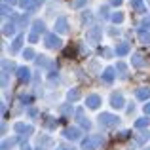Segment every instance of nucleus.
Instances as JSON below:
<instances>
[{"label":"nucleus","mask_w":150,"mask_h":150,"mask_svg":"<svg viewBox=\"0 0 150 150\" xmlns=\"http://www.w3.org/2000/svg\"><path fill=\"white\" fill-rule=\"evenodd\" d=\"M99 124L105 125V127H112V125L118 124V118L112 116V114H108V112H105V114H101V116H99Z\"/></svg>","instance_id":"nucleus-1"},{"label":"nucleus","mask_w":150,"mask_h":150,"mask_svg":"<svg viewBox=\"0 0 150 150\" xmlns=\"http://www.w3.org/2000/svg\"><path fill=\"white\" fill-rule=\"evenodd\" d=\"M99 143H101L99 137H86L84 143H82V148L84 150H95L97 146H99Z\"/></svg>","instance_id":"nucleus-2"},{"label":"nucleus","mask_w":150,"mask_h":150,"mask_svg":"<svg viewBox=\"0 0 150 150\" xmlns=\"http://www.w3.org/2000/svg\"><path fill=\"white\" fill-rule=\"evenodd\" d=\"M86 38H88L89 42H93V44H97V42L101 40V29H99V27H93V29H89L88 33H86Z\"/></svg>","instance_id":"nucleus-3"},{"label":"nucleus","mask_w":150,"mask_h":150,"mask_svg":"<svg viewBox=\"0 0 150 150\" xmlns=\"http://www.w3.org/2000/svg\"><path fill=\"white\" fill-rule=\"evenodd\" d=\"M46 46L51 50H57V48H61V40L55 34H46Z\"/></svg>","instance_id":"nucleus-4"},{"label":"nucleus","mask_w":150,"mask_h":150,"mask_svg":"<svg viewBox=\"0 0 150 150\" xmlns=\"http://www.w3.org/2000/svg\"><path fill=\"white\" fill-rule=\"evenodd\" d=\"M124 97H122V93H114L112 97H110V105H112V108H124Z\"/></svg>","instance_id":"nucleus-5"},{"label":"nucleus","mask_w":150,"mask_h":150,"mask_svg":"<svg viewBox=\"0 0 150 150\" xmlns=\"http://www.w3.org/2000/svg\"><path fill=\"white\" fill-rule=\"evenodd\" d=\"M86 105L89 106V108H99V105H101V97L99 95H88V99H86Z\"/></svg>","instance_id":"nucleus-6"},{"label":"nucleus","mask_w":150,"mask_h":150,"mask_svg":"<svg viewBox=\"0 0 150 150\" xmlns=\"http://www.w3.org/2000/svg\"><path fill=\"white\" fill-rule=\"evenodd\" d=\"M65 137H67V139H70V141L80 139V129H78V127H69V129H65Z\"/></svg>","instance_id":"nucleus-7"},{"label":"nucleus","mask_w":150,"mask_h":150,"mask_svg":"<svg viewBox=\"0 0 150 150\" xmlns=\"http://www.w3.org/2000/svg\"><path fill=\"white\" fill-rule=\"evenodd\" d=\"M55 30H57V33H67V30H69V27H67V17H59L57 19Z\"/></svg>","instance_id":"nucleus-8"},{"label":"nucleus","mask_w":150,"mask_h":150,"mask_svg":"<svg viewBox=\"0 0 150 150\" xmlns=\"http://www.w3.org/2000/svg\"><path fill=\"white\" fill-rule=\"evenodd\" d=\"M17 76L21 82H29L30 80V70L25 69V67H21V69H17Z\"/></svg>","instance_id":"nucleus-9"},{"label":"nucleus","mask_w":150,"mask_h":150,"mask_svg":"<svg viewBox=\"0 0 150 150\" xmlns=\"http://www.w3.org/2000/svg\"><path fill=\"white\" fill-rule=\"evenodd\" d=\"M76 114H78V120H80V125H82V127H84V129H89V127H91L89 120H86V118H84V110L78 108V110H76Z\"/></svg>","instance_id":"nucleus-10"},{"label":"nucleus","mask_w":150,"mask_h":150,"mask_svg":"<svg viewBox=\"0 0 150 150\" xmlns=\"http://www.w3.org/2000/svg\"><path fill=\"white\" fill-rule=\"evenodd\" d=\"M13 129H15V131H21V133H25V135L33 133V127H30V125H25V124H21V122H17V124L13 125Z\"/></svg>","instance_id":"nucleus-11"},{"label":"nucleus","mask_w":150,"mask_h":150,"mask_svg":"<svg viewBox=\"0 0 150 150\" xmlns=\"http://www.w3.org/2000/svg\"><path fill=\"white\" fill-rule=\"evenodd\" d=\"M148 97H150V89H148V88H141V89H137V99L146 101Z\"/></svg>","instance_id":"nucleus-12"},{"label":"nucleus","mask_w":150,"mask_h":150,"mask_svg":"<svg viewBox=\"0 0 150 150\" xmlns=\"http://www.w3.org/2000/svg\"><path fill=\"white\" fill-rule=\"evenodd\" d=\"M129 51V44L127 42H122V44L116 46V55H125Z\"/></svg>","instance_id":"nucleus-13"},{"label":"nucleus","mask_w":150,"mask_h":150,"mask_svg":"<svg viewBox=\"0 0 150 150\" xmlns=\"http://www.w3.org/2000/svg\"><path fill=\"white\" fill-rule=\"evenodd\" d=\"M103 80H105L106 84H110V82L114 80V69H105V72H103Z\"/></svg>","instance_id":"nucleus-14"},{"label":"nucleus","mask_w":150,"mask_h":150,"mask_svg":"<svg viewBox=\"0 0 150 150\" xmlns=\"http://www.w3.org/2000/svg\"><path fill=\"white\" fill-rule=\"evenodd\" d=\"M131 6L135 8L139 13H144L146 11V8H144V4H143V0H131Z\"/></svg>","instance_id":"nucleus-15"},{"label":"nucleus","mask_w":150,"mask_h":150,"mask_svg":"<svg viewBox=\"0 0 150 150\" xmlns=\"http://www.w3.org/2000/svg\"><path fill=\"white\" fill-rule=\"evenodd\" d=\"M2 33H4V36H11V34L15 33V25L13 23H6L4 29H2Z\"/></svg>","instance_id":"nucleus-16"},{"label":"nucleus","mask_w":150,"mask_h":150,"mask_svg":"<svg viewBox=\"0 0 150 150\" xmlns=\"http://www.w3.org/2000/svg\"><path fill=\"white\" fill-rule=\"evenodd\" d=\"M21 44H23V36H17V38H15V40H13V44H11V53H17V51H19V48H21Z\"/></svg>","instance_id":"nucleus-17"},{"label":"nucleus","mask_w":150,"mask_h":150,"mask_svg":"<svg viewBox=\"0 0 150 150\" xmlns=\"http://www.w3.org/2000/svg\"><path fill=\"white\" fill-rule=\"evenodd\" d=\"M139 40L144 42V44H150V33H146V30H139Z\"/></svg>","instance_id":"nucleus-18"},{"label":"nucleus","mask_w":150,"mask_h":150,"mask_svg":"<svg viewBox=\"0 0 150 150\" xmlns=\"http://www.w3.org/2000/svg\"><path fill=\"white\" fill-rule=\"evenodd\" d=\"M67 99L69 101H78L80 99V91H78V89H70V91L67 93Z\"/></svg>","instance_id":"nucleus-19"},{"label":"nucleus","mask_w":150,"mask_h":150,"mask_svg":"<svg viewBox=\"0 0 150 150\" xmlns=\"http://www.w3.org/2000/svg\"><path fill=\"white\" fill-rule=\"evenodd\" d=\"M148 124H150L148 118H139V120L135 122V127H137V129H141V127H146Z\"/></svg>","instance_id":"nucleus-20"},{"label":"nucleus","mask_w":150,"mask_h":150,"mask_svg":"<svg viewBox=\"0 0 150 150\" xmlns=\"http://www.w3.org/2000/svg\"><path fill=\"white\" fill-rule=\"evenodd\" d=\"M33 33H44V23L42 21H34V27H33Z\"/></svg>","instance_id":"nucleus-21"},{"label":"nucleus","mask_w":150,"mask_h":150,"mask_svg":"<svg viewBox=\"0 0 150 150\" xmlns=\"http://www.w3.org/2000/svg\"><path fill=\"white\" fill-rule=\"evenodd\" d=\"M133 65H135V67H143V55H141V53L133 55Z\"/></svg>","instance_id":"nucleus-22"},{"label":"nucleus","mask_w":150,"mask_h":150,"mask_svg":"<svg viewBox=\"0 0 150 150\" xmlns=\"http://www.w3.org/2000/svg\"><path fill=\"white\" fill-rule=\"evenodd\" d=\"M23 57H25V59H34V50L33 48L23 50Z\"/></svg>","instance_id":"nucleus-23"},{"label":"nucleus","mask_w":150,"mask_h":150,"mask_svg":"<svg viewBox=\"0 0 150 150\" xmlns=\"http://www.w3.org/2000/svg\"><path fill=\"white\" fill-rule=\"evenodd\" d=\"M112 21L114 23H122L124 21V13H122V11H116V13L112 15Z\"/></svg>","instance_id":"nucleus-24"},{"label":"nucleus","mask_w":150,"mask_h":150,"mask_svg":"<svg viewBox=\"0 0 150 150\" xmlns=\"http://www.w3.org/2000/svg\"><path fill=\"white\" fill-rule=\"evenodd\" d=\"M15 143H17V139H10V141H4V144H2V150H8L10 146H13Z\"/></svg>","instance_id":"nucleus-25"},{"label":"nucleus","mask_w":150,"mask_h":150,"mask_svg":"<svg viewBox=\"0 0 150 150\" xmlns=\"http://www.w3.org/2000/svg\"><path fill=\"white\" fill-rule=\"evenodd\" d=\"M84 4H86V0H74L72 8H80V6H84Z\"/></svg>","instance_id":"nucleus-26"},{"label":"nucleus","mask_w":150,"mask_h":150,"mask_svg":"<svg viewBox=\"0 0 150 150\" xmlns=\"http://www.w3.org/2000/svg\"><path fill=\"white\" fill-rule=\"evenodd\" d=\"M29 40L33 42V44H34V42H38V34H36V33H30V34H29Z\"/></svg>","instance_id":"nucleus-27"},{"label":"nucleus","mask_w":150,"mask_h":150,"mask_svg":"<svg viewBox=\"0 0 150 150\" xmlns=\"http://www.w3.org/2000/svg\"><path fill=\"white\" fill-rule=\"evenodd\" d=\"M10 8H8V6H2V15H8V13H10Z\"/></svg>","instance_id":"nucleus-28"},{"label":"nucleus","mask_w":150,"mask_h":150,"mask_svg":"<svg viewBox=\"0 0 150 150\" xmlns=\"http://www.w3.org/2000/svg\"><path fill=\"white\" fill-rule=\"evenodd\" d=\"M122 2H124V0H110L112 6H122Z\"/></svg>","instance_id":"nucleus-29"},{"label":"nucleus","mask_w":150,"mask_h":150,"mask_svg":"<svg viewBox=\"0 0 150 150\" xmlns=\"http://www.w3.org/2000/svg\"><path fill=\"white\" fill-rule=\"evenodd\" d=\"M116 67H118V70H122V72H124V70H125V69H127V67H125V65H124V63H118V65H116Z\"/></svg>","instance_id":"nucleus-30"},{"label":"nucleus","mask_w":150,"mask_h":150,"mask_svg":"<svg viewBox=\"0 0 150 150\" xmlns=\"http://www.w3.org/2000/svg\"><path fill=\"white\" fill-rule=\"evenodd\" d=\"M40 4H44V0H33V6H34V8L40 6Z\"/></svg>","instance_id":"nucleus-31"},{"label":"nucleus","mask_w":150,"mask_h":150,"mask_svg":"<svg viewBox=\"0 0 150 150\" xmlns=\"http://www.w3.org/2000/svg\"><path fill=\"white\" fill-rule=\"evenodd\" d=\"M21 101L25 103V105H29V103H30V97L29 95H27V97H21Z\"/></svg>","instance_id":"nucleus-32"},{"label":"nucleus","mask_w":150,"mask_h":150,"mask_svg":"<svg viewBox=\"0 0 150 150\" xmlns=\"http://www.w3.org/2000/svg\"><path fill=\"white\" fill-rule=\"evenodd\" d=\"M143 27H148V29H150V19H144V21H143Z\"/></svg>","instance_id":"nucleus-33"},{"label":"nucleus","mask_w":150,"mask_h":150,"mask_svg":"<svg viewBox=\"0 0 150 150\" xmlns=\"http://www.w3.org/2000/svg\"><path fill=\"white\" fill-rule=\"evenodd\" d=\"M144 114H150V103H148V105H144Z\"/></svg>","instance_id":"nucleus-34"},{"label":"nucleus","mask_w":150,"mask_h":150,"mask_svg":"<svg viewBox=\"0 0 150 150\" xmlns=\"http://www.w3.org/2000/svg\"><path fill=\"white\" fill-rule=\"evenodd\" d=\"M19 4H21V6L25 8V6H29V0H21V2H19Z\"/></svg>","instance_id":"nucleus-35"},{"label":"nucleus","mask_w":150,"mask_h":150,"mask_svg":"<svg viewBox=\"0 0 150 150\" xmlns=\"http://www.w3.org/2000/svg\"><path fill=\"white\" fill-rule=\"evenodd\" d=\"M21 150H30V146H27V144H23V148Z\"/></svg>","instance_id":"nucleus-36"}]
</instances>
